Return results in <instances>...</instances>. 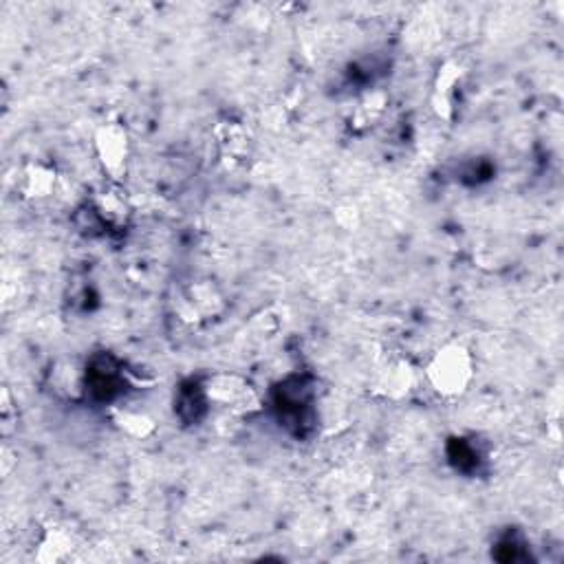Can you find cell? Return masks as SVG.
Segmentation results:
<instances>
[{
  "label": "cell",
  "mask_w": 564,
  "mask_h": 564,
  "mask_svg": "<svg viewBox=\"0 0 564 564\" xmlns=\"http://www.w3.org/2000/svg\"><path fill=\"white\" fill-rule=\"evenodd\" d=\"M476 364L472 351L463 342L443 344L423 368V379L439 397H461L474 382Z\"/></svg>",
  "instance_id": "obj_1"
},
{
  "label": "cell",
  "mask_w": 564,
  "mask_h": 564,
  "mask_svg": "<svg viewBox=\"0 0 564 564\" xmlns=\"http://www.w3.org/2000/svg\"><path fill=\"white\" fill-rule=\"evenodd\" d=\"M93 144L102 170L113 181H122L126 177L128 161H130L128 130L117 122H104L95 130Z\"/></svg>",
  "instance_id": "obj_2"
},
{
  "label": "cell",
  "mask_w": 564,
  "mask_h": 564,
  "mask_svg": "<svg viewBox=\"0 0 564 564\" xmlns=\"http://www.w3.org/2000/svg\"><path fill=\"white\" fill-rule=\"evenodd\" d=\"M203 393L208 397L210 404L236 412V415H243V412H252L258 408V395L254 386L238 375H212L208 384H205Z\"/></svg>",
  "instance_id": "obj_3"
},
{
  "label": "cell",
  "mask_w": 564,
  "mask_h": 564,
  "mask_svg": "<svg viewBox=\"0 0 564 564\" xmlns=\"http://www.w3.org/2000/svg\"><path fill=\"white\" fill-rule=\"evenodd\" d=\"M419 382V371L404 357H393V360L379 366L375 375V390L386 399L399 401L408 397Z\"/></svg>",
  "instance_id": "obj_4"
},
{
  "label": "cell",
  "mask_w": 564,
  "mask_h": 564,
  "mask_svg": "<svg viewBox=\"0 0 564 564\" xmlns=\"http://www.w3.org/2000/svg\"><path fill=\"white\" fill-rule=\"evenodd\" d=\"M58 186V172L47 161H31L20 172L18 188L29 201L49 199Z\"/></svg>",
  "instance_id": "obj_5"
},
{
  "label": "cell",
  "mask_w": 564,
  "mask_h": 564,
  "mask_svg": "<svg viewBox=\"0 0 564 564\" xmlns=\"http://www.w3.org/2000/svg\"><path fill=\"white\" fill-rule=\"evenodd\" d=\"M38 553L36 558L40 562H58L69 556L75 547V536L67 527L62 525H51L49 529H45V536H42L40 545H38Z\"/></svg>",
  "instance_id": "obj_6"
},
{
  "label": "cell",
  "mask_w": 564,
  "mask_h": 564,
  "mask_svg": "<svg viewBox=\"0 0 564 564\" xmlns=\"http://www.w3.org/2000/svg\"><path fill=\"white\" fill-rule=\"evenodd\" d=\"M115 426L124 432V435L133 439H146L155 432V421L150 419L144 412L128 410V408H117L113 412Z\"/></svg>",
  "instance_id": "obj_7"
},
{
  "label": "cell",
  "mask_w": 564,
  "mask_h": 564,
  "mask_svg": "<svg viewBox=\"0 0 564 564\" xmlns=\"http://www.w3.org/2000/svg\"><path fill=\"white\" fill-rule=\"evenodd\" d=\"M247 144H249V137L245 133V128L232 124V122L223 124L219 128V146L225 153V157L241 161L247 155Z\"/></svg>",
  "instance_id": "obj_8"
},
{
  "label": "cell",
  "mask_w": 564,
  "mask_h": 564,
  "mask_svg": "<svg viewBox=\"0 0 564 564\" xmlns=\"http://www.w3.org/2000/svg\"><path fill=\"white\" fill-rule=\"evenodd\" d=\"M97 214H100L108 225H122L128 216V208L117 194H102V197L97 199Z\"/></svg>",
  "instance_id": "obj_9"
}]
</instances>
